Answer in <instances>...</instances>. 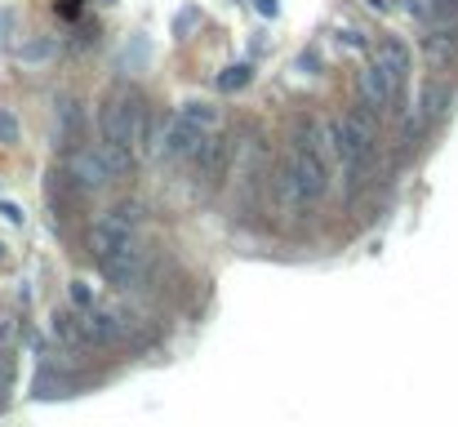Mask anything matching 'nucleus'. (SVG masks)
Here are the masks:
<instances>
[{"mask_svg":"<svg viewBox=\"0 0 458 427\" xmlns=\"http://www.w3.org/2000/svg\"><path fill=\"white\" fill-rule=\"evenodd\" d=\"M200 134H209V129H196L187 116H169L165 121V129L156 134V156L160 160H182V156H192V147L200 143Z\"/></svg>","mask_w":458,"mask_h":427,"instance_id":"nucleus-7","label":"nucleus"},{"mask_svg":"<svg viewBox=\"0 0 458 427\" xmlns=\"http://www.w3.org/2000/svg\"><path fill=\"white\" fill-rule=\"evenodd\" d=\"M249 80H253V67H249V62H231V67L218 76V89H223V94H236V89H245Z\"/></svg>","mask_w":458,"mask_h":427,"instance_id":"nucleus-15","label":"nucleus"},{"mask_svg":"<svg viewBox=\"0 0 458 427\" xmlns=\"http://www.w3.org/2000/svg\"><path fill=\"white\" fill-rule=\"evenodd\" d=\"M147 58H151L147 36H133V40L125 45V54H121V67H125V72H138V67H147Z\"/></svg>","mask_w":458,"mask_h":427,"instance_id":"nucleus-16","label":"nucleus"},{"mask_svg":"<svg viewBox=\"0 0 458 427\" xmlns=\"http://www.w3.org/2000/svg\"><path fill=\"white\" fill-rule=\"evenodd\" d=\"M338 45H347V49H365V36H361V31H338Z\"/></svg>","mask_w":458,"mask_h":427,"instance_id":"nucleus-24","label":"nucleus"},{"mask_svg":"<svg viewBox=\"0 0 458 427\" xmlns=\"http://www.w3.org/2000/svg\"><path fill=\"white\" fill-rule=\"evenodd\" d=\"M0 383L13 387V356H5V352H0Z\"/></svg>","mask_w":458,"mask_h":427,"instance_id":"nucleus-26","label":"nucleus"},{"mask_svg":"<svg viewBox=\"0 0 458 427\" xmlns=\"http://www.w3.org/2000/svg\"><path fill=\"white\" fill-rule=\"evenodd\" d=\"M98 267H103V276H107L116 289H138L147 281L151 258H147V245L138 236H129L121 245H111L107 254H98Z\"/></svg>","mask_w":458,"mask_h":427,"instance_id":"nucleus-4","label":"nucleus"},{"mask_svg":"<svg viewBox=\"0 0 458 427\" xmlns=\"http://www.w3.org/2000/svg\"><path fill=\"white\" fill-rule=\"evenodd\" d=\"M253 9H258L263 18H276V13H280V0H253Z\"/></svg>","mask_w":458,"mask_h":427,"instance_id":"nucleus-25","label":"nucleus"},{"mask_svg":"<svg viewBox=\"0 0 458 427\" xmlns=\"http://www.w3.org/2000/svg\"><path fill=\"white\" fill-rule=\"evenodd\" d=\"M0 214H5L9 223H23V209H18V205H9V201H0Z\"/></svg>","mask_w":458,"mask_h":427,"instance_id":"nucleus-29","label":"nucleus"},{"mask_svg":"<svg viewBox=\"0 0 458 427\" xmlns=\"http://www.w3.org/2000/svg\"><path fill=\"white\" fill-rule=\"evenodd\" d=\"M374 62H383V72L392 76L400 89H405V80H410V72H414V58H410V49H405L400 36H383L378 49H374Z\"/></svg>","mask_w":458,"mask_h":427,"instance_id":"nucleus-9","label":"nucleus"},{"mask_svg":"<svg viewBox=\"0 0 458 427\" xmlns=\"http://www.w3.org/2000/svg\"><path fill=\"white\" fill-rule=\"evenodd\" d=\"M418 111L427 116V125H436L440 116H445V111H449V85H445V80H427V85H422Z\"/></svg>","mask_w":458,"mask_h":427,"instance_id":"nucleus-13","label":"nucleus"},{"mask_svg":"<svg viewBox=\"0 0 458 427\" xmlns=\"http://www.w3.org/2000/svg\"><path fill=\"white\" fill-rule=\"evenodd\" d=\"M143 121H147V103L138 94H116L103 107V143L133 152V143L143 138Z\"/></svg>","mask_w":458,"mask_h":427,"instance_id":"nucleus-3","label":"nucleus"},{"mask_svg":"<svg viewBox=\"0 0 458 427\" xmlns=\"http://www.w3.org/2000/svg\"><path fill=\"white\" fill-rule=\"evenodd\" d=\"M178 116H187V121H192L196 129H214V125H218V111H214L209 103H196V98H192V103H182V107H178Z\"/></svg>","mask_w":458,"mask_h":427,"instance_id":"nucleus-17","label":"nucleus"},{"mask_svg":"<svg viewBox=\"0 0 458 427\" xmlns=\"http://www.w3.org/2000/svg\"><path fill=\"white\" fill-rule=\"evenodd\" d=\"M9 31H13V13H9V9H0V40H5Z\"/></svg>","mask_w":458,"mask_h":427,"instance_id":"nucleus-30","label":"nucleus"},{"mask_svg":"<svg viewBox=\"0 0 458 427\" xmlns=\"http://www.w3.org/2000/svg\"><path fill=\"white\" fill-rule=\"evenodd\" d=\"M72 183L80 187V192H103L107 183H111V170H107V160H103V152L98 147H80V152H72L67 156V170H62Z\"/></svg>","mask_w":458,"mask_h":427,"instance_id":"nucleus-6","label":"nucleus"},{"mask_svg":"<svg viewBox=\"0 0 458 427\" xmlns=\"http://www.w3.org/2000/svg\"><path fill=\"white\" fill-rule=\"evenodd\" d=\"M0 143H18V116H13V111H5L0 107Z\"/></svg>","mask_w":458,"mask_h":427,"instance_id":"nucleus-22","label":"nucleus"},{"mask_svg":"<svg viewBox=\"0 0 458 427\" xmlns=\"http://www.w3.org/2000/svg\"><path fill=\"white\" fill-rule=\"evenodd\" d=\"M18 334H23V321L13 316V311H0V348H9Z\"/></svg>","mask_w":458,"mask_h":427,"instance_id":"nucleus-21","label":"nucleus"},{"mask_svg":"<svg viewBox=\"0 0 458 427\" xmlns=\"http://www.w3.org/2000/svg\"><path fill=\"white\" fill-rule=\"evenodd\" d=\"M54 121H58V143H72L76 134H80V129H84V107L76 103V98H58V103H54Z\"/></svg>","mask_w":458,"mask_h":427,"instance_id":"nucleus-12","label":"nucleus"},{"mask_svg":"<svg viewBox=\"0 0 458 427\" xmlns=\"http://www.w3.org/2000/svg\"><path fill=\"white\" fill-rule=\"evenodd\" d=\"M9 405V383H0V409Z\"/></svg>","mask_w":458,"mask_h":427,"instance_id":"nucleus-31","label":"nucleus"},{"mask_svg":"<svg viewBox=\"0 0 458 427\" xmlns=\"http://www.w3.org/2000/svg\"><path fill=\"white\" fill-rule=\"evenodd\" d=\"M365 5H369V9H387V0H365Z\"/></svg>","mask_w":458,"mask_h":427,"instance_id":"nucleus-32","label":"nucleus"},{"mask_svg":"<svg viewBox=\"0 0 458 427\" xmlns=\"http://www.w3.org/2000/svg\"><path fill=\"white\" fill-rule=\"evenodd\" d=\"M72 303L84 311V307H94V289H89V281H72Z\"/></svg>","mask_w":458,"mask_h":427,"instance_id":"nucleus-23","label":"nucleus"},{"mask_svg":"<svg viewBox=\"0 0 458 427\" xmlns=\"http://www.w3.org/2000/svg\"><path fill=\"white\" fill-rule=\"evenodd\" d=\"M325 192H329V170H325V156H320V147L312 143V129H307V138L298 134V143H294L290 170L280 174V201L290 205V214H302Z\"/></svg>","mask_w":458,"mask_h":427,"instance_id":"nucleus-2","label":"nucleus"},{"mask_svg":"<svg viewBox=\"0 0 458 427\" xmlns=\"http://www.w3.org/2000/svg\"><path fill=\"white\" fill-rule=\"evenodd\" d=\"M329 143H334L338 165L347 174V196H356L369 183L374 160H378V116L365 103H356L351 111H343V116L329 125Z\"/></svg>","mask_w":458,"mask_h":427,"instance_id":"nucleus-1","label":"nucleus"},{"mask_svg":"<svg viewBox=\"0 0 458 427\" xmlns=\"http://www.w3.org/2000/svg\"><path fill=\"white\" fill-rule=\"evenodd\" d=\"M103 5H111V0H103Z\"/></svg>","mask_w":458,"mask_h":427,"instance_id":"nucleus-33","label":"nucleus"},{"mask_svg":"<svg viewBox=\"0 0 458 427\" xmlns=\"http://www.w3.org/2000/svg\"><path fill=\"white\" fill-rule=\"evenodd\" d=\"M316 67H320V58H316V54H302V58H298V72H307V76H316Z\"/></svg>","mask_w":458,"mask_h":427,"instance_id":"nucleus-28","label":"nucleus"},{"mask_svg":"<svg viewBox=\"0 0 458 427\" xmlns=\"http://www.w3.org/2000/svg\"><path fill=\"white\" fill-rule=\"evenodd\" d=\"M138 227H143V205L138 201H121V205H111L107 214H98L94 227H89V250H94V258L107 254L111 245L138 236Z\"/></svg>","mask_w":458,"mask_h":427,"instance_id":"nucleus-5","label":"nucleus"},{"mask_svg":"<svg viewBox=\"0 0 458 427\" xmlns=\"http://www.w3.org/2000/svg\"><path fill=\"white\" fill-rule=\"evenodd\" d=\"M31 392H36L40 401H54V396H72L76 383L67 379V374H62L58 365H49V360H45V365L36 370V383H31Z\"/></svg>","mask_w":458,"mask_h":427,"instance_id":"nucleus-11","label":"nucleus"},{"mask_svg":"<svg viewBox=\"0 0 458 427\" xmlns=\"http://www.w3.org/2000/svg\"><path fill=\"white\" fill-rule=\"evenodd\" d=\"M405 13H410V18H422V23H427V5H422V0H405Z\"/></svg>","mask_w":458,"mask_h":427,"instance_id":"nucleus-27","label":"nucleus"},{"mask_svg":"<svg viewBox=\"0 0 458 427\" xmlns=\"http://www.w3.org/2000/svg\"><path fill=\"white\" fill-rule=\"evenodd\" d=\"M396 98H400V85L383 72V62H369V67L361 72V103L383 121V111L396 107Z\"/></svg>","mask_w":458,"mask_h":427,"instance_id":"nucleus-8","label":"nucleus"},{"mask_svg":"<svg viewBox=\"0 0 458 427\" xmlns=\"http://www.w3.org/2000/svg\"><path fill=\"white\" fill-rule=\"evenodd\" d=\"M58 49H62V40H58V36H36V40H27V45L18 49V62H27V67H36V62L58 58Z\"/></svg>","mask_w":458,"mask_h":427,"instance_id":"nucleus-14","label":"nucleus"},{"mask_svg":"<svg viewBox=\"0 0 458 427\" xmlns=\"http://www.w3.org/2000/svg\"><path fill=\"white\" fill-rule=\"evenodd\" d=\"M54 338L67 343V348H76V343H80V330H76V316H72V311H54Z\"/></svg>","mask_w":458,"mask_h":427,"instance_id":"nucleus-19","label":"nucleus"},{"mask_svg":"<svg viewBox=\"0 0 458 427\" xmlns=\"http://www.w3.org/2000/svg\"><path fill=\"white\" fill-rule=\"evenodd\" d=\"M422 49H427L432 67H449V62L458 58V27H436L422 36Z\"/></svg>","mask_w":458,"mask_h":427,"instance_id":"nucleus-10","label":"nucleus"},{"mask_svg":"<svg viewBox=\"0 0 458 427\" xmlns=\"http://www.w3.org/2000/svg\"><path fill=\"white\" fill-rule=\"evenodd\" d=\"M427 23L458 27V0H432V5H427Z\"/></svg>","mask_w":458,"mask_h":427,"instance_id":"nucleus-18","label":"nucleus"},{"mask_svg":"<svg viewBox=\"0 0 458 427\" xmlns=\"http://www.w3.org/2000/svg\"><path fill=\"white\" fill-rule=\"evenodd\" d=\"M196 27H200V9H196V5L178 9V18H174V36H178V40H187Z\"/></svg>","mask_w":458,"mask_h":427,"instance_id":"nucleus-20","label":"nucleus"}]
</instances>
